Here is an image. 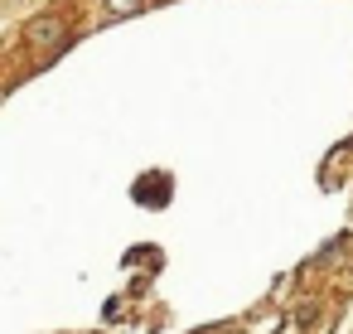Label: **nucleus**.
Returning a JSON list of instances; mask_svg holds the SVG:
<instances>
[{"mask_svg":"<svg viewBox=\"0 0 353 334\" xmlns=\"http://www.w3.org/2000/svg\"><path fill=\"white\" fill-rule=\"evenodd\" d=\"M136 204H150V208H165L170 204V175H150V179H141L136 189Z\"/></svg>","mask_w":353,"mask_h":334,"instance_id":"obj_1","label":"nucleus"}]
</instances>
